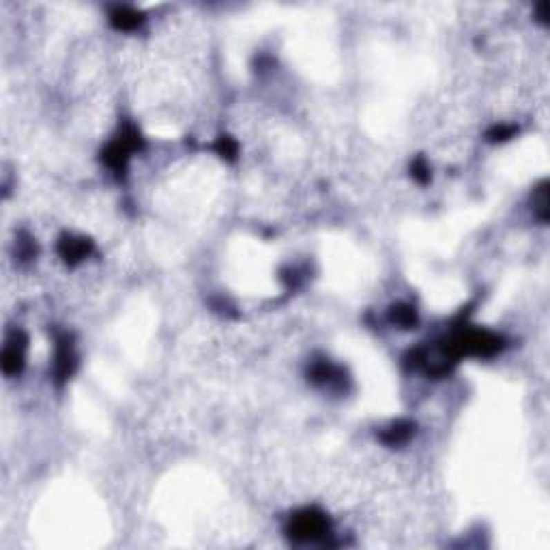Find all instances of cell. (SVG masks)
Masks as SVG:
<instances>
[{"label": "cell", "mask_w": 550, "mask_h": 550, "mask_svg": "<svg viewBox=\"0 0 550 550\" xmlns=\"http://www.w3.org/2000/svg\"><path fill=\"white\" fill-rule=\"evenodd\" d=\"M310 377L314 383H319V385H333V383L342 381V370L338 366L329 363V361H319V363L312 366Z\"/></svg>", "instance_id": "7"}, {"label": "cell", "mask_w": 550, "mask_h": 550, "mask_svg": "<svg viewBox=\"0 0 550 550\" xmlns=\"http://www.w3.org/2000/svg\"><path fill=\"white\" fill-rule=\"evenodd\" d=\"M546 181L538 187V213H540V220L546 222L548 220V189H546Z\"/></svg>", "instance_id": "13"}, {"label": "cell", "mask_w": 550, "mask_h": 550, "mask_svg": "<svg viewBox=\"0 0 550 550\" xmlns=\"http://www.w3.org/2000/svg\"><path fill=\"white\" fill-rule=\"evenodd\" d=\"M91 252H93V243L84 237H69L67 234V237H63L61 243H58V254H61V258L71 267L82 263Z\"/></svg>", "instance_id": "4"}, {"label": "cell", "mask_w": 550, "mask_h": 550, "mask_svg": "<svg viewBox=\"0 0 550 550\" xmlns=\"http://www.w3.org/2000/svg\"><path fill=\"white\" fill-rule=\"evenodd\" d=\"M142 13L140 11H135L131 7H116L112 13H110V22L114 28H119V30H133L142 24Z\"/></svg>", "instance_id": "6"}, {"label": "cell", "mask_w": 550, "mask_h": 550, "mask_svg": "<svg viewBox=\"0 0 550 550\" xmlns=\"http://www.w3.org/2000/svg\"><path fill=\"white\" fill-rule=\"evenodd\" d=\"M389 321L402 327V329H410V327H415L417 325V312L413 305H406V303H398L391 307L389 312Z\"/></svg>", "instance_id": "9"}, {"label": "cell", "mask_w": 550, "mask_h": 550, "mask_svg": "<svg viewBox=\"0 0 550 550\" xmlns=\"http://www.w3.org/2000/svg\"><path fill=\"white\" fill-rule=\"evenodd\" d=\"M286 533L292 542H299V544L319 542L329 535V520L321 509L307 507L290 518Z\"/></svg>", "instance_id": "1"}, {"label": "cell", "mask_w": 550, "mask_h": 550, "mask_svg": "<svg viewBox=\"0 0 550 550\" xmlns=\"http://www.w3.org/2000/svg\"><path fill=\"white\" fill-rule=\"evenodd\" d=\"M213 149L218 151L220 157H224V160H228V162H234V160H237L239 144H237V140H234V138H230V135H222V138H218V142H215Z\"/></svg>", "instance_id": "10"}, {"label": "cell", "mask_w": 550, "mask_h": 550, "mask_svg": "<svg viewBox=\"0 0 550 550\" xmlns=\"http://www.w3.org/2000/svg\"><path fill=\"white\" fill-rule=\"evenodd\" d=\"M75 370V352L69 338H61L56 342V355H54V374L58 381H67Z\"/></svg>", "instance_id": "5"}, {"label": "cell", "mask_w": 550, "mask_h": 550, "mask_svg": "<svg viewBox=\"0 0 550 550\" xmlns=\"http://www.w3.org/2000/svg\"><path fill=\"white\" fill-rule=\"evenodd\" d=\"M516 131L518 129L514 125H495L493 129L488 131V138L493 142H503V140H507V138H512Z\"/></svg>", "instance_id": "12"}, {"label": "cell", "mask_w": 550, "mask_h": 550, "mask_svg": "<svg viewBox=\"0 0 550 550\" xmlns=\"http://www.w3.org/2000/svg\"><path fill=\"white\" fill-rule=\"evenodd\" d=\"M410 174H413V179H415L417 183H421V185L430 181V168H428V164H426L424 157H417V160L413 162V166H410Z\"/></svg>", "instance_id": "11"}, {"label": "cell", "mask_w": 550, "mask_h": 550, "mask_svg": "<svg viewBox=\"0 0 550 550\" xmlns=\"http://www.w3.org/2000/svg\"><path fill=\"white\" fill-rule=\"evenodd\" d=\"M24 350H26V336L22 331H13L7 338L3 348V372L7 377L19 374L24 368Z\"/></svg>", "instance_id": "3"}, {"label": "cell", "mask_w": 550, "mask_h": 550, "mask_svg": "<svg viewBox=\"0 0 550 550\" xmlns=\"http://www.w3.org/2000/svg\"><path fill=\"white\" fill-rule=\"evenodd\" d=\"M413 426L410 421H396V424H391L387 430H383V435H381V441L387 443V445H400V443H406L413 435Z\"/></svg>", "instance_id": "8"}, {"label": "cell", "mask_w": 550, "mask_h": 550, "mask_svg": "<svg viewBox=\"0 0 550 550\" xmlns=\"http://www.w3.org/2000/svg\"><path fill=\"white\" fill-rule=\"evenodd\" d=\"M144 149V140L138 129L133 127H125L119 135L114 138V140L106 146L104 151V162L108 168H112L116 174H123L125 168H127V162L131 153L135 151H142Z\"/></svg>", "instance_id": "2"}]
</instances>
